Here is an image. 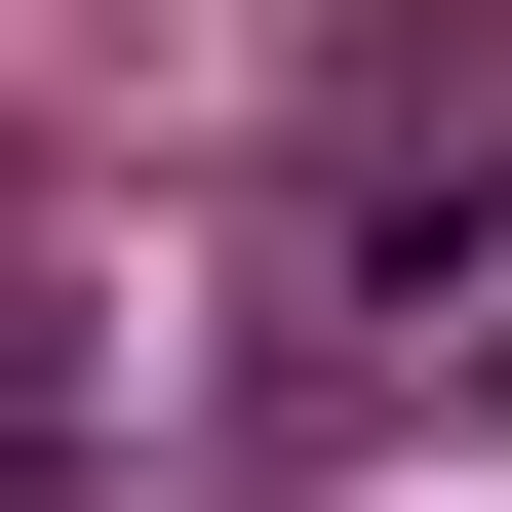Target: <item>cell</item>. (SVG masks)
<instances>
[{
    "mask_svg": "<svg viewBox=\"0 0 512 512\" xmlns=\"http://www.w3.org/2000/svg\"><path fill=\"white\" fill-rule=\"evenodd\" d=\"M0 512H79V394H0Z\"/></svg>",
    "mask_w": 512,
    "mask_h": 512,
    "instance_id": "obj_1",
    "label": "cell"
},
{
    "mask_svg": "<svg viewBox=\"0 0 512 512\" xmlns=\"http://www.w3.org/2000/svg\"><path fill=\"white\" fill-rule=\"evenodd\" d=\"M473 394H512V276H473Z\"/></svg>",
    "mask_w": 512,
    "mask_h": 512,
    "instance_id": "obj_2",
    "label": "cell"
}]
</instances>
